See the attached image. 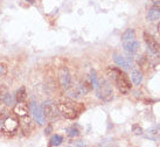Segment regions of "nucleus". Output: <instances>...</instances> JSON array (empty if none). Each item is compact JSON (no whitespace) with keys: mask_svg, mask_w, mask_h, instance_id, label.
Instances as JSON below:
<instances>
[{"mask_svg":"<svg viewBox=\"0 0 160 147\" xmlns=\"http://www.w3.org/2000/svg\"><path fill=\"white\" fill-rule=\"evenodd\" d=\"M13 112H14V115L17 117H19V119H20V118H23V117L28 116L29 107L25 104V102H20L13 107Z\"/></svg>","mask_w":160,"mask_h":147,"instance_id":"obj_10","label":"nucleus"},{"mask_svg":"<svg viewBox=\"0 0 160 147\" xmlns=\"http://www.w3.org/2000/svg\"><path fill=\"white\" fill-rule=\"evenodd\" d=\"M42 112L45 115L46 119H49V120H55L58 118V110L56 104H53V103H46L42 106Z\"/></svg>","mask_w":160,"mask_h":147,"instance_id":"obj_6","label":"nucleus"},{"mask_svg":"<svg viewBox=\"0 0 160 147\" xmlns=\"http://www.w3.org/2000/svg\"><path fill=\"white\" fill-rule=\"evenodd\" d=\"M142 72L140 70H133L132 74H131V81H132V83L134 85H139L142 84Z\"/></svg>","mask_w":160,"mask_h":147,"instance_id":"obj_14","label":"nucleus"},{"mask_svg":"<svg viewBox=\"0 0 160 147\" xmlns=\"http://www.w3.org/2000/svg\"><path fill=\"white\" fill-rule=\"evenodd\" d=\"M56 106L60 115L70 120L76 119L85 110V106L82 103L75 102L72 98H66L63 100H60L56 103Z\"/></svg>","mask_w":160,"mask_h":147,"instance_id":"obj_1","label":"nucleus"},{"mask_svg":"<svg viewBox=\"0 0 160 147\" xmlns=\"http://www.w3.org/2000/svg\"><path fill=\"white\" fill-rule=\"evenodd\" d=\"M159 48H160V45H159Z\"/></svg>","mask_w":160,"mask_h":147,"instance_id":"obj_32","label":"nucleus"},{"mask_svg":"<svg viewBox=\"0 0 160 147\" xmlns=\"http://www.w3.org/2000/svg\"><path fill=\"white\" fill-rule=\"evenodd\" d=\"M147 137L151 139H159L160 138V127L150 130L148 133H147Z\"/></svg>","mask_w":160,"mask_h":147,"instance_id":"obj_20","label":"nucleus"},{"mask_svg":"<svg viewBox=\"0 0 160 147\" xmlns=\"http://www.w3.org/2000/svg\"><path fill=\"white\" fill-rule=\"evenodd\" d=\"M19 126H20L19 119L14 118V117H6L5 120L2 121L1 133L7 137H13L14 134L18 132Z\"/></svg>","mask_w":160,"mask_h":147,"instance_id":"obj_3","label":"nucleus"},{"mask_svg":"<svg viewBox=\"0 0 160 147\" xmlns=\"http://www.w3.org/2000/svg\"><path fill=\"white\" fill-rule=\"evenodd\" d=\"M9 92H8V88L6 86V85H4V84H1L0 85V97L4 99L7 95H8Z\"/></svg>","mask_w":160,"mask_h":147,"instance_id":"obj_23","label":"nucleus"},{"mask_svg":"<svg viewBox=\"0 0 160 147\" xmlns=\"http://www.w3.org/2000/svg\"><path fill=\"white\" fill-rule=\"evenodd\" d=\"M52 131H53V126H52V125H48V126L46 127V130H45V133L48 135V134L52 133Z\"/></svg>","mask_w":160,"mask_h":147,"instance_id":"obj_26","label":"nucleus"},{"mask_svg":"<svg viewBox=\"0 0 160 147\" xmlns=\"http://www.w3.org/2000/svg\"><path fill=\"white\" fill-rule=\"evenodd\" d=\"M158 33H159V35H160V22H159V25H158Z\"/></svg>","mask_w":160,"mask_h":147,"instance_id":"obj_31","label":"nucleus"},{"mask_svg":"<svg viewBox=\"0 0 160 147\" xmlns=\"http://www.w3.org/2000/svg\"><path fill=\"white\" fill-rule=\"evenodd\" d=\"M20 129H21V132L23 133V135H31V133L33 132V121H32L31 118H28V116L23 117V118H20Z\"/></svg>","mask_w":160,"mask_h":147,"instance_id":"obj_8","label":"nucleus"},{"mask_svg":"<svg viewBox=\"0 0 160 147\" xmlns=\"http://www.w3.org/2000/svg\"><path fill=\"white\" fill-rule=\"evenodd\" d=\"M123 47L128 55H134L139 49V42L136 40L126 41V42H123Z\"/></svg>","mask_w":160,"mask_h":147,"instance_id":"obj_11","label":"nucleus"},{"mask_svg":"<svg viewBox=\"0 0 160 147\" xmlns=\"http://www.w3.org/2000/svg\"><path fill=\"white\" fill-rule=\"evenodd\" d=\"M122 72V70L120 69H118V68H112V67H109L107 69V71H105V75L108 76V78L109 80H111L115 82L116 80H117V77L119 76V74Z\"/></svg>","mask_w":160,"mask_h":147,"instance_id":"obj_12","label":"nucleus"},{"mask_svg":"<svg viewBox=\"0 0 160 147\" xmlns=\"http://www.w3.org/2000/svg\"><path fill=\"white\" fill-rule=\"evenodd\" d=\"M132 131H133V133L137 134V135H139V134L142 133V129L140 127V125H139V124H133V125H132Z\"/></svg>","mask_w":160,"mask_h":147,"instance_id":"obj_24","label":"nucleus"},{"mask_svg":"<svg viewBox=\"0 0 160 147\" xmlns=\"http://www.w3.org/2000/svg\"><path fill=\"white\" fill-rule=\"evenodd\" d=\"M142 37H144V40H145V42H146L147 47H148V49L151 50L153 54H158L159 53V43L157 42L153 37H152L148 33H146V32H144V34H142Z\"/></svg>","mask_w":160,"mask_h":147,"instance_id":"obj_9","label":"nucleus"},{"mask_svg":"<svg viewBox=\"0 0 160 147\" xmlns=\"http://www.w3.org/2000/svg\"><path fill=\"white\" fill-rule=\"evenodd\" d=\"M160 19V11L158 8H152L148 11L147 13V20L148 21H156V20H159Z\"/></svg>","mask_w":160,"mask_h":147,"instance_id":"obj_16","label":"nucleus"},{"mask_svg":"<svg viewBox=\"0 0 160 147\" xmlns=\"http://www.w3.org/2000/svg\"><path fill=\"white\" fill-rule=\"evenodd\" d=\"M66 64V60L62 57H55L54 58V68H60Z\"/></svg>","mask_w":160,"mask_h":147,"instance_id":"obj_22","label":"nucleus"},{"mask_svg":"<svg viewBox=\"0 0 160 147\" xmlns=\"http://www.w3.org/2000/svg\"><path fill=\"white\" fill-rule=\"evenodd\" d=\"M136 39V32H134L133 28H129L122 34V41L123 42H126V41H131Z\"/></svg>","mask_w":160,"mask_h":147,"instance_id":"obj_15","label":"nucleus"},{"mask_svg":"<svg viewBox=\"0 0 160 147\" xmlns=\"http://www.w3.org/2000/svg\"><path fill=\"white\" fill-rule=\"evenodd\" d=\"M8 74V67L4 62H0V78H4Z\"/></svg>","mask_w":160,"mask_h":147,"instance_id":"obj_21","label":"nucleus"},{"mask_svg":"<svg viewBox=\"0 0 160 147\" xmlns=\"http://www.w3.org/2000/svg\"><path fill=\"white\" fill-rule=\"evenodd\" d=\"M80 134V132H78V130L75 129V127H72V129L70 130V135H72V137H77Z\"/></svg>","mask_w":160,"mask_h":147,"instance_id":"obj_25","label":"nucleus"},{"mask_svg":"<svg viewBox=\"0 0 160 147\" xmlns=\"http://www.w3.org/2000/svg\"><path fill=\"white\" fill-rule=\"evenodd\" d=\"M6 117H7V116L5 115V112H4V111H0V121H4Z\"/></svg>","mask_w":160,"mask_h":147,"instance_id":"obj_28","label":"nucleus"},{"mask_svg":"<svg viewBox=\"0 0 160 147\" xmlns=\"http://www.w3.org/2000/svg\"><path fill=\"white\" fill-rule=\"evenodd\" d=\"M115 83H116V85L118 86V89H119L122 95H128L130 92L131 88H132L129 76H126V74L123 71L120 72L119 76L117 77V80L115 81Z\"/></svg>","mask_w":160,"mask_h":147,"instance_id":"obj_5","label":"nucleus"},{"mask_svg":"<svg viewBox=\"0 0 160 147\" xmlns=\"http://www.w3.org/2000/svg\"><path fill=\"white\" fill-rule=\"evenodd\" d=\"M138 66L140 67L142 70H147L148 67H150V62L145 56H140L139 60H138Z\"/></svg>","mask_w":160,"mask_h":147,"instance_id":"obj_18","label":"nucleus"},{"mask_svg":"<svg viewBox=\"0 0 160 147\" xmlns=\"http://www.w3.org/2000/svg\"><path fill=\"white\" fill-rule=\"evenodd\" d=\"M156 8H158V9H159V11H160V0H159V1H158V2H157V4H156Z\"/></svg>","mask_w":160,"mask_h":147,"instance_id":"obj_29","label":"nucleus"},{"mask_svg":"<svg viewBox=\"0 0 160 147\" xmlns=\"http://www.w3.org/2000/svg\"><path fill=\"white\" fill-rule=\"evenodd\" d=\"M15 99H17V102L18 103L25 102V100L27 99V91H26V88H25V86H21V88L17 91V94H15Z\"/></svg>","mask_w":160,"mask_h":147,"instance_id":"obj_17","label":"nucleus"},{"mask_svg":"<svg viewBox=\"0 0 160 147\" xmlns=\"http://www.w3.org/2000/svg\"><path fill=\"white\" fill-rule=\"evenodd\" d=\"M29 111L33 113V117H34V119H35V121L39 125L46 124V117L43 115V112H42V107H39L35 103L32 102L31 105H29Z\"/></svg>","mask_w":160,"mask_h":147,"instance_id":"obj_7","label":"nucleus"},{"mask_svg":"<svg viewBox=\"0 0 160 147\" xmlns=\"http://www.w3.org/2000/svg\"><path fill=\"white\" fill-rule=\"evenodd\" d=\"M113 61H115V62L122 68H125V69L130 68L129 62L125 60V57H123V56L119 55V54H113Z\"/></svg>","mask_w":160,"mask_h":147,"instance_id":"obj_13","label":"nucleus"},{"mask_svg":"<svg viewBox=\"0 0 160 147\" xmlns=\"http://www.w3.org/2000/svg\"><path fill=\"white\" fill-rule=\"evenodd\" d=\"M58 83H60V86H62L64 90H67L71 84V76H70V71L68 67L64 64L62 67L58 68Z\"/></svg>","mask_w":160,"mask_h":147,"instance_id":"obj_4","label":"nucleus"},{"mask_svg":"<svg viewBox=\"0 0 160 147\" xmlns=\"http://www.w3.org/2000/svg\"><path fill=\"white\" fill-rule=\"evenodd\" d=\"M27 2H29V4H35L36 0H26Z\"/></svg>","mask_w":160,"mask_h":147,"instance_id":"obj_30","label":"nucleus"},{"mask_svg":"<svg viewBox=\"0 0 160 147\" xmlns=\"http://www.w3.org/2000/svg\"><path fill=\"white\" fill-rule=\"evenodd\" d=\"M96 94L103 102H111L113 99V91H112L110 83L105 80H98V86L96 88Z\"/></svg>","mask_w":160,"mask_h":147,"instance_id":"obj_2","label":"nucleus"},{"mask_svg":"<svg viewBox=\"0 0 160 147\" xmlns=\"http://www.w3.org/2000/svg\"><path fill=\"white\" fill-rule=\"evenodd\" d=\"M5 106H6V104H5L4 99L0 97V111H4Z\"/></svg>","mask_w":160,"mask_h":147,"instance_id":"obj_27","label":"nucleus"},{"mask_svg":"<svg viewBox=\"0 0 160 147\" xmlns=\"http://www.w3.org/2000/svg\"><path fill=\"white\" fill-rule=\"evenodd\" d=\"M62 141H63L62 137L56 134V135H53L50 138V140H49V146H58V145H61Z\"/></svg>","mask_w":160,"mask_h":147,"instance_id":"obj_19","label":"nucleus"}]
</instances>
